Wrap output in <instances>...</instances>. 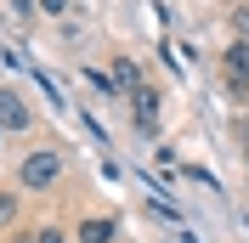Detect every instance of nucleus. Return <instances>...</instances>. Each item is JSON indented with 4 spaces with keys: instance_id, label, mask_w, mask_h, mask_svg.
I'll list each match as a JSON object with an SVG mask.
<instances>
[{
    "instance_id": "nucleus-9",
    "label": "nucleus",
    "mask_w": 249,
    "mask_h": 243,
    "mask_svg": "<svg viewBox=\"0 0 249 243\" xmlns=\"http://www.w3.org/2000/svg\"><path fill=\"white\" fill-rule=\"evenodd\" d=\"M34 6H40L46 17H62V12H68V0H34Z\"/></svg>"
},
{
    "instance_id": "nucleus-5",
    "label": "nucleus",
    "mask_w": 249,
    "mask_h": 243,
    "mask_svg": "<svg viewBox=\"0 0 249 243\" xmlns=\"http://www.w3.org/2000/svg\"><path fill=\"white\" fill-rule=\"evenodd\" d=\"M130 107H136V130H159V91L142 85V91L130 96Z\"/></svg>"
},
{
    "instance_id": "nucleus-4",
    "label": "nucleus",
    "mask_w": 249,
    "mask_h": 243,
    "mask_svg": "<svg viewBox=\"0 0 249 243\" xmlns=\"http://www.w3.org/2000/svg\"><path fill=\"white\" fill-rule=\"evenodd\" d=\"M108 91H113V96H136V91H142V74H136V62H130V57H119V62H113Z\"/></svg>"
},
{
    "instance_id": "nucleus-1",
    "label": "nucleus",
    "mask_w": 249,
    "mask_h": 243,
    "mask_svg": "<svg viewBox=\"0 0 249 243\" xmlns=\"http://www.w3.org/2000/svg\"><path fill=\"white\" fill-rule=\"evenodd\" d=\"M57 181H62V147H34L17 164V187L23 192H51Z\"/></svg>"
},
{
    "instance_id": "nucleus-3",
    "label": "nucleus",
    "mask_w": 249,
    "mask_h": 243,
    "mask_svg": "<svg viewBox=\"0 0 249 243\" xmlns=\"http://www.w3.org/2000/svg\"><path fill=\"white\" fill-rule=\"evenodd\" d=\"M29 102H23V96L17 91H0V130H29Z\"/></svg>"
},
{
    "instance_id": "nucleus-11",
    "label": "nucleus",
    "mask_w": 249,
    "mask_h": 243,
    "mask_svg": "<svg viewBox=\"0 0 249 243\" xmlns=\"http://www.w3.org/2000/svg\"><path fill=\"white\" fill-rule=\"evenodd\" d=\"M12 12H17V17H34L40 6H34V0H12Z\"/></svg>"
},
{
    "instance_id": "nucleus-10",
    "label": "nucleus",
    "mask_w": 249,
    "mask_h": 243,
    "mask_svg": "<svg viewBox=\"0 0 249 243\" xmlns=\"http://www.w3.org/2000/svg\"><path fill=\"white\" fill-rule=\"evenodd\" d=\"M232 29H238V34L249 40V6H238V12H232Z\"/></svg>"
},
{
    "instance_id": "nucleus-8",
    "label": "nucleus",
    "mask_w": 249,
    "mask_h": 243,
    "mask_svg": "<svg viewBox=\"0 0 249 243\" xmlns=\"http://www.w3.org/2000/svg\"><path fill=\"white\" fill-rule=\"evenodd\" d=\"M34 243H68V232H62V226H40V232H34Z\"/></svg>"
},
{
    "instance_id": "nucleus-2",
    "label": "nucleus",
    "mask_w": 249,
    "mask_h": 243,
    "mask_svg": "<svg viewBox=\"0 0 249 243\" xmlns=\"http://www.w3.org/2000/svg\"><path fill=\"white\" fill-rule=\"evenodd\" d=\"M221 74H227L232 91H249V40H238V46L221 51Z\"/></svg>"
},
{
    "instance_id": "nucleus-7",
    "label": "nucleus",
    "mask_w": 249,
    "mask_h": 243,
    "mask_svg": "<svg viewBox=\"0 0 249 243\" xmlns=\"http://www.w3.org/2000/svg\"><path fill=\"white\" fill-rule=\"evenodd\" d=\"M12 221H17V192H0V238L12 232Z\"/></svg>"
},
{
    "instance_id": "nucleus-6",
    "label": "nucleus",
    "mask_w": 249,
    "mask_h": 243,
    "mask_svg": "<svg viewBox=\"0 0 249 243\" xmlns=\"http://www.w3.org/2000/svg\"><path fill=\"white\" fill-rule=\"evenodd\" d=\"M113 221H102V215H91V221H79V232H74V243H113Z\"/></svg>"
}]
</instances>
